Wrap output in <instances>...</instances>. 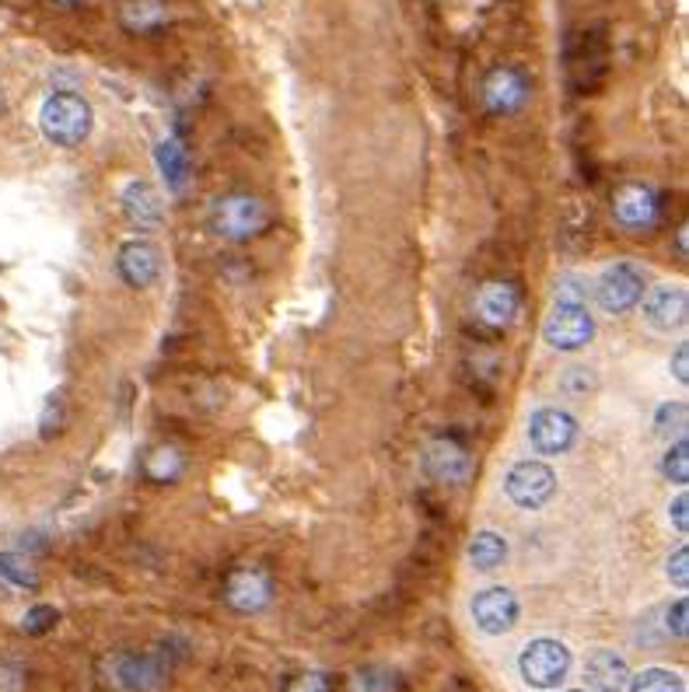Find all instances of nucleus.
Listing matches in <instances>:
<instances>
[{"label":"nucleus","mask_w":689,"mask_h":692,"mask_svg":"<svg viewBox=\"0 0 689 692\" xmlns=\"http://www.w3.org/2000/svg\"><path fill=\"white\" fill-rule=\"evenodd\" d=\"M224 602L242 615L263 612L273 602V584L263 570H234L224 584Z\"/></svg>","instance_id":"9b49d317"},{"label":"nucleus","mask_w":689,"mask_h":692,"mask_svg":"<svg viewBox=\"0 0 689 692\" xmlns=\"http://www.w3.org/2000/svg\"><path fill=\"white\" fill-rule=\"evenodd\" d=\"M0 112H4V94H0Z\"/></svg>","instance_id":"72a5a7b5"},{"label":"nucleus","mask_w":689,"mask_h":692,"mask_svg":"<svg viewBox=\"0 0 689 692\" xmlns=\"http://www.w3.org/2000/svg\"><path fill=\"white\" fill-rule=\"evenodd\" d=\"M472 623H477L480 633L487 636H505L518 626V619H521V602H518V594L511 588H501V584H493V588H483L477 599H472Z\"/></svg>","instance_id":"0eeeda50"},{"label":"nucleus","mask_w":689,"mask_h":692,"mask_svg":"<svg viewBox=\"0 0 689 692\" xmlns=\"http://www.w3.org/2000/svg\"><path fill=\"white\" fill-rule=\"evenodd\" d=\"M665 574H669V581L676 588H686L689 584V549L686 545H679L676 553L669 556V563H665Z\"/></svg>","instance_id":"c85d7f7f"},{"label":"nucleus","mask_w":689,"mask_h":692,"mask_svg":"<svg viewBox=\"0 0 689 692\" xmlns=\"http://www.w3.org/2000/svg\"><path fill=\"white\" fill-rule=\"evenodd\" d=\"M123 18L130 29H151V26H158V21H164V11L158 0H130V4L123 8Z\"/></svg>","instance_id":"393cba45"},{"label":"nucleus","mask_w":689,"mask_h":692,"mask_svg":"<svg viewBox=\"0 0 689 692\" xmlns=\"http://www.w3.org/2000/svg\"><path fill=\"white\" fill-rule=\"evenodd\" d=\"M60 4H74V0H60Z\"/></svg>","instance_id":"f704fd0d"},{"label":"nucleus","mask_w":689,"mask_h":692,"mask_svg":"<svg viewBox=\"0 0 689 692\" xmlns=\"http://www.w3.org/2000/svg\"><path fill=\"white\" fill-rule=\"evenodd\" d=\"M508 560V542L497 532H477V539L469 542V563L477 570H497Z\"/></svg>","instance_id":"6ab92c4d"},{"label":"nucleus","mask_w":689,"mask_h":692,"mask_svg":"<svg viewBox=\"0 0 689 692\" xmlns=\"http://www.w3.org/2000/svg\"><path fill=\"white\" fill-rule=\"evenodd\" d=\"M672 371H676V378H679V385H686V381H689V343H679L676 361H672Z\"/></svg>","instance_id":"473e14b6"},{"label":"nucleus","mask_w":689,"mask_h":692,"mask_svg":"<svg viewBox=\"0 0 689 692\" xmlns=\"http://www.w3.org/2000/svg\"><path fill=\"white\" fill-rule=\"evenodd\" d=\"M518 675L532 689H557L570 675V648L553 636L529 640L518 654Z\"/></svg>","instance_id":"f03ea898"},{"label":"nucleus","mask_w":689,"mask_h":692,"mask_svg":"<svg viewBox=\"0 0 689 692\" xmlns=\"http://www.w3.org/2000/svg\"><path fill=\"white\" fill-rule=\"evenodd\" d=\"M612 218L630 231H645L661 218V197L651 185H623L612 200Z\"/></svg>","instance_id":"9d476101"},{"label":"nucleus","mask_w":689,"mask_h":692,"mask_svg":"<svg viewBox=\"0 0 689 692\" xmlns=\"http://www.w3.org/2000/svg\"><path fill=\"white\" fill-rule=\"evenodd\" d=\"M291 692H329V679L319 675V672H308L291 685Z\"/></svg>","instance_id":"2f4dec72"},{"label":"nucleus","mask_w":689,"mask_h":692,"mask_svg":"<svg viewBox=\"0 0 689 692\" xmlns=\"http://www.w3.org/2000/svg\"><path fill=\"white\" fill-rule=\"evenodd\" d=\"M267 228V207L249 193H231L213 203V231L231 242H246Z\"/></svg>","instance_id":"39448f33"},{"label":"nucleus","mask_w":689,"mask_h":692,"mask_svg":"<svg viewBox=\"0 0 689 692\" xmlns=\"http://www.w3.org/2000/svg\"><path fill=\"white\" fill-rule=\"evenodd\" d=\"M630 664L623 654H616V651H596V654H588L585 661V682L591 692H627V682H630Z\"/></svg>","instance_id":"f3484780"},{"label":"nucleus","mask_w":689,"mask_h":692,"mask_svg":"<svg viewBox=\"0 0 689 692\" xmlns=\"http://www.w3.org/2000/svg\"><path fill=\"white\" fill-rule=\"evenodd\" d=\"M148 469H151L154 480H169V475L179 472V455H176L172 448H158V451H154V459L148 462Z\"/></svg>","instance_id":"c756f323"},{"label":"nucleus","mask_w":689,"mask_h":692,"mask_svg":"<svg viewBox=\"0 0 689 692\" xmlns=\"http://www.w3.org/2000/svg\"><path fill=\"white\" fill-rule=\"evenodd\" d=\"M158 169L164 175V182H169V189H182L186 175H189V161H186V148L179 144V140H164V144L158 148Z\"/></svg>","instance_id":"412c9836"},{"label":"nucleus","mask_w":689,"mask_h":692,"mask_svg":"<svg viewBox=\"0 0 689 692\" xmlns=\"http://www.w3.org/2000/svg\"><path fill=\"white\" fill-rule=\"evenodd\" d=\"M655 431L661 438H682L686 434V405L682 402H665L658 417H655Z\"/></svg>","instance_id":"b1692460"},{"label":"nucleus","mask_w":689,"mask_h":692,"mask_svg":"<svg viewBox=\"0 0 689 692\" xmlns=\"http://www.w3.org/2000/svg\"><path fill=\"white\" fill-rule=\"evenodd\" d=\"M123 210L133 224H148V228L161 224V197L148 182H130L123 189Z\"/></svg>","instance_id":"a211bd4d"},{"label":"nucleus","mask_w":689,"mask_h":692,"mask_svg":"<svg viewBox=\"0 0 689 692\" xmlns=\"http://www.w3.org/2000/svg\"><path fill=\"white\" fill-rule=\"evenodd\" d=\"M578 441V420L557 410V405H542L529 417V444L539 455H563Z\"/></svg>","instance_id":"1a4fd4ad"},{"label":"nucleus","mask_w":689,"mask_h":692,"mask_svg":"<svg viewBox=\"0 0 689 692\" xmlns=\"http://www.w3.org/2000/svg\"><path fill=\"white\" fill-rule=\"evenodd\" d=\"M353 692H399V675L389 668H361L353 675Z\"/></svg>","instance_id":"4be33fe9"},{"label":"nucleus","mask_w":689,"mask_h":692,"mask_svg":"<svg viewBox=\"0 0 689 692\" xmlns=\"http://www.w3.org/2000/svg\"><path fill=\"white\" fill-rule=\"evenodd\" d=\"M505 493L511 497L515 508L526 511H539L553 500L557 493V472L546 462H518L508 480H505Z\"/></svg>","instance_id":"423d86ee"},{"label":"nucleus","mask_w":689,"mask_h":692,"mask_svg":"<svg viewBox=\"0 0 689 692\" xmlns=\"http://www.w3.org/2000/svg\"><path fill=\"white\" fill-rule=\"evenodd\" d=\"M94 127L91 106L74 91H53L39 109V130L57 148H78Z\"/></svg>","instance_id":"f257e3e1"},{"label":"nucleus","mask_w":689,"mask_h":692,"mask_svg":"<svg viewBox=\"0 0 689 692\" xmlns=\"http://www.w3.org/2000/svg\"><path fill=\"white\" fill-rule=\"evenodd\" d=\"M116 267H120V277L130 283V288L144 291L161 277V252L151 242H127L120 249Z\"/></svg>","instance_id":"dca6fc26"},{"label":"nucleus","mask_w":689,"mask_h":692,"mask_svg":"<svg viewBox=\"0 0 689 692\" xmlns=\"http://www.w3.org/2000/svg\"><path fill=\"white\" fill-rule=\"evenodd\" d=\"M423 469H427L431 480L456 487L469 475V455H466L462 444L448 441V438H435L431 444L423 448Z\"/></svg>","instance_id":"ddd939ff"},{"label":"nucleus","mask_w":689,"mask_h":692,"mask_svg":"<svg viewBox=\"0 0 689 692\" xmlns=\"http://www.w3.org/2000/svg\"><path fill=\"white\" fill-rule=\"evenodd\" d=\"M0 578L11 581L14 588H36L32 566H26L18 556H8V553H0Z\"/></svg>","instance_id":"bb28decb"},{"label":"nucleus","mask_w":689,"mask_h":692,"mask_svg":"<svg viewBox=\"0 0 689 692\" xmlns=\"http://www.w3.org/2000/svg\"><path fill=\"white\" fill-rule=\"evenodd\" d=\"M661 475H665V480H672V483H686L689 480V444H686V438H676V444L665 451Z\"/></svg>","instance_id":"5701e85b"},{"label":"nucleus","mask_w":689,"mask_h":692,"mask_svg":"<svg viewBox=\"0 0 689 692\" xmlns=\"http://www.w3.org/2000/svg\"><path fill=\"white\" fill-rule=\"evenodd\" d=\"M567 692H581V689H567Z\"/></svg>","instance_id":"c9c22d12"},{"label":"nucleus","mask_w":689,"mask_h":692,"mask_svg":"<svg viewBox=\"0 0 689 692\" xmlns=\"http://www.w3.org/2000/svg\"><path fill=\"white\" fill-rule=\"evenodd\" d=\"M645 298V270L637 262H612L599 277V304L609 315H627Z\"/></svg>","instance_id":"6e6552de"},{"label":"nucleus","mask_w":689,"mask_h":692,"mask_svg":"<svg viewBox=\"0 0 689 692\" xmlns=\"http://www.w3.org/2000/svg\"><path fill=\"white\" fill-rule=\"evenodd\" d=\"M529 99V81L518 74L515 67H493L487 81H483V102L490 112L497 116H508V112H518Z\"/></svg>","instance_id":"f8f14e48"},{"label":"nucleus","mask_w":689,"mask_h":692,"mask_svg":"<svg viewBox=\"0 0 689 692\" xmlns=\"http://www.w3.org/2000/svg\"><path fill=\"white\" fill-rule=\"evenodd\" d=\"M627 692H686V682L669 668H645V672L630 675Z\"/></svg>","instance_id":"aec40b11"},{"label":"nucleus","mask_w":689,"mask_h":692,"mask_svg":"<svg viewBox=\"0 0 689 692\" xmlns=\"http://www.w3.org/2000/svg\"><path fill=\"white\" fill-rule=\"evenodd\" d=\"M665 633H669L672 640H686V633H689V602L686 599L665 609Z\"/></svg>","instance_id":"cd10ccee"},{"label":"nucleus","mask_w":689,"mask_h":692,"mask_svg":"<svg viewBox=\"0 0 689 692\" xmlns=\"http://www.w3.org/2000/svg\"><path fill=\"white\" fill-rule=\"evenodd\" d=\"M57 623H60V612L53 605H36V609L26 612V619H21V630H26L29 636H42V633H50Z\"/></svg>","instance_id":"a878e982"},{"label":"nucleus","mask_w":689,"mask_h":692,"mask_svg":"<svg viewBox=\"0 0 689 692\" xmlns=\"http://www.w3.org/2000/svg\"><path fill=\"white\" fill-rule=\"evenodd\" d=\"M669 521H672V529L676 532H689V497L686 493H679L672 504H669Z\"/></svg>","instance_id":"7c9ffc66"},{"label":"nucleus","mask_w":689,"mask_h":692,"mask_svg":"<svg viewBox=\"0 0 689 692\" xmlns=\"http://www.w3.org/2000/svg\"><path fill=\"white\" fill-rule=\"evenodd\" d=\"M164 675H169V664H164L161 658L154 654H112L102 661V679L106 685L120 689V692H148L154 685L164 682Z\"/></svg>","instance_id":"20e7f679"},{"label":"nucleus","mask_w":689,"mask_h":692,"mask_svg":"<svg viewBox=\"0 0 689 692\" xmlns=\"http://www.w3.org/2000/svg\"><path fill=\"white\" fill-rule=\"evenodd\" d=\"M518 315V291L508 280H490L477 294V319L487 329H508Z\"/></svg>","instance_id":"4468645a"},{"label":"nucleus","mask_w":689,"mask_h":692,"mask_svg":"<svg viewBox=\"0 0 689 692\" xmlns=\"http://www.w3.org/2000/svg\"><path fill=\"white\" fill-rule=\"evenodd\" d=\"M542 337L553 350L575 353L596 340V319L581 304V298H560L542 322Z\"/></svg>","instance_id":"7ed1b4c3"},{"label":"nucleus","mask_w":689,"mask_h":692,"mask_svg":"<svg viewBox=\"0 0 689 692\" xmlns=\"http://www.w3.org/2000/svg\"><path fill=\"white\" fill-rule=\"evenodd\" d=\"M640 301H645L648 325L658 329V332H669V329L686 322V288L682 283H661V288H655Z\"/></svg>","instance_id":"2eb2a0df"}]
</instances>
